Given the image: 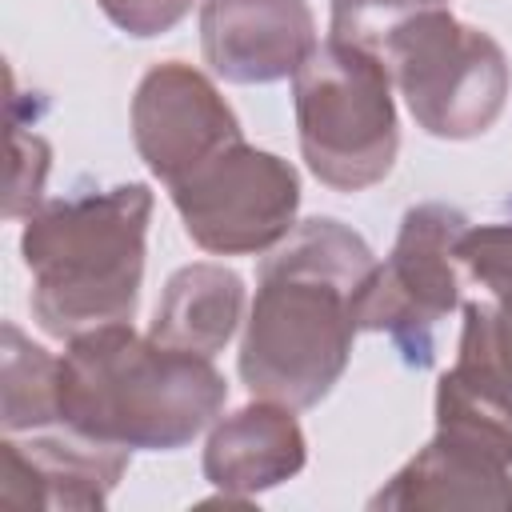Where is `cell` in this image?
Listing matches in <instances>:
<instances>
[{
  "mask_svg": "<svg viewBox=\"0 0 512 512\" xmlns=\"http://www.w3.org/2000/svg\"><path fill=\"white\" fill-rule=\"evenodd\" d=\"M376 252L332 216L296 224L260 264L236 372L260 400L316 408L344 376Z\"/></svg>",
  "mask_w": 512,
  "mask_h": 512,
  "instance_id": "1",
  "label": "cell"
},
{
  "mask_svg": "<svg viewBox=\"0 0 512 512\" xmlns=\"http://www.w3.org/2000/svg\"><path fill=\"white\" fill-rule=\"evenodd\" d=\"M60 424L116 448L172 452L216 424L228 384L212 356H196L152 336L132 320L104 324L68 340L56 372Z\"/></svg>",
  "mask_w": 512,
  "mask_h": 512,
  "instance_id": "2",
  "label": "cell"
},
{
  "mask_svg": "<svg viewBox=\"0 0 512 512\" xmlns=\"http://www.w3.org/2000/svg\"><path fill=\"white\" fill-rule=\"evenodd\" d=\"M332 40L376 56L416 128L436 140L484 136L512 88L504 48L440 0H332Z\"/></svg>",
  "mask_w": 512,
  "mask_h": 512,
  "instance_id": "3",
  "label": "cell"
},
{
  "mask_svg": "<svg viewBox=\"0 0 512 512\" xmlns=\"http://www.w3.org/2000/svg\"><path fill=\"white\" fill-rule=\"evenodd\" d=\"M148 220L152 192L136 180L64 196L24 216L20 256L32 272L28 300L40 332L68 344L80 332L136 316Z\"/></svg>",
  "mask_w": 512,
  "mask_h": 512,
  "instance_id": "4",
  "label": "cell"
},
{
  "mask_svg": "<svg viewBox=\"0 0 512 512\" xmlns=\"http://www.w3.org/2000/svg\"><path fill=\"white\" fill-rule=\"evenodd\" d=\"M300 156L332 192L380 184L400 152V120L388 68L328 36L292 76Z\"/></svg>",
  "mask_w": 512,
  "mask_h": 512,
  "instance_id": "5",
  "label": "cell"
},
{
  "mask_svg": "<svg viewBox=\"0 0 512 512\" xmlns=\"http://www.w3.org/2000/svg\"><path fill=\"white\" fill-rule=\"evenodd\" d=\"M168 196L196 248L264 256L296 228L300 176L284 156L236 140L168 184Z\"/></svg>",
  "mask_w": 512,
  "mask_h": 512,
  "instance_id": "6",
  "label": "cell"
},
{
  "mask_svg": "<svg viewBox=\"0 0 512 512\" xmlns=\"http://www.w3.org/2000/svg\"><path fill=\"white\" fill-rule=\"evenodd\" d=\"M468 216L448 204H416L404 212L396 244L376 264L360 300V332H388L408 364H432V336L460 304L456 240Z\"/></svg>",
  "mask_w": 512,
  "mask_h": 512,
  "instance_id": "7",
  "label": "cell"
},
{
  "mask_svg": "<svg viewBox=\"0 0 512 512\" xmlns=\"http://www.w3.org/2000/svg\"><path fill=\"white\" fill-rule=\"evenodd\" d=\"M236 140H244V128L200 68L164 60L140 76L132 96V144L156 180L176 184Z\"/></svg>",
  "mask_w": 512,
  "mask_h": 512,
  "instance_id": "8",
  "label": "cell"
},
{
  "mask_svg": "<svg viewBox=\"0 0 512 512\" xmlns=\"http://www.w3.org/2000/svg\"><path fill=\"white\" fill-rule=\"evenodd\" d=\"M200 48L228 84H272L296 76L320 44L308 0H204Z\"/></svg>",
  "mask_w": 512,
  "mask_h": 512,
  "instance_id": "9",
  "label": "cell"
},
{
  "mask_svg": "<svg viewBox=\"0 0 512 512\" xmlns=\"http://www.w3.org/2000/svg\"><path fill=\"white\" fill-rule=\"evenodd\" d=\"M436 432L512 468V384L496 356L492 304H464L456 364L436 384Z\"/></svg>",
  "mask_w": 512,
  "mask_h": 512,
  "instance_id": "10",
  "label": "cell"
},
{
  "mask_svg": "<svg viewBox=\"0 0 512 512\" xmlns=\"http://www.w3.org/2000/svg\"><path fill=\"white\" fill-rule=\"evenodd\" d=\"M0 456H4V480H0L4 504L88 512L108 504L112 488L128 468L132 448L96 444L64 428V436H32V440H16L4 432Z\"/></svg>",
  "mask_w": 512,
  "mask_h": 512,
  "instance_id": "11",
  "label": "cell"
},
{
  "mask_svg": "<svg viewBox=\"0 0 512 512\" xmlns=\"http://www.w3.org/2000/svg\"><path fill=\"white\" fill-rule=\"evenodd\" d=\"M308 464V440L296 408L276 400H252L216 420L204 444V480L220 496L252 500L280 488Z\"/></svg>",
  "mask_w": 512,
  "mask_h": 512,
  "instance_id": "12",
  "label": "cell"
},
{
  "mask_svg": "<svg viewBox=\"0 0 512 512\" xmlns=\"http://www.w3.org/2000/svg\"><path fill=\"white\" fill-rule=\"evenodd\" d=\"M368 508H512V468L436 432Z\"/></svg>",
  "mask_w": 512,
  "mask_h": 512,
  "instance_id": "13",
  "label": "cell"
},
{
  "mask_svg": "<svg viewBox=\"0 0 512 512\" xmlns=\"http://www.w3.org/2000/svg\"><path fill=\"white\" fill-rule=\"evenodd\" d=\"M244 320V280L224 264H184L168 276L148 336L196 356H216Z\"/></svg>",
  "mask_w": 512,
  "mask_h": 512,
  "instance_id": "14",
  "label": "cell"
},
{
  "mask_svg": "<svg viewBox=\"0 0 512 512\" xmlns=\"http://www.w3.org/2000/svg\"><path fill=\"white\" fill-rule=\"evenodd\" d=\"M56 372H60V356H48L8 320L4 324V408H0L4 432L16 436V432L60 424Z\"/></svg>",
  "mask_w": 512,
  "mask_h": 512,
  "instance_id": "15",
  "label": "cell"
},
{
  "mask_svg": "<svg viewBox=\"0 0 512 512\" xmlns=\"http://www.w3.org/2000/svg\"><path fill=\"white\" fill-rule=\"evenodd\" d=\"M456 260L488 288L496 308L512 312V224H468L456 240Z\"/></svg>",
  "mask_w": 512,
  "mask_h": 512,
  "instance_id": "16",
  "label": "cell"
},
{
  "mask_svg": "<svg viewBox=\"0 0 512 512\" xmlns=\"http://www.w3.org/2000/svg\"><path fill=\"white\" fill-rule=\"evenodd\" d=\"M100 12L128 36L136 40H152V36H164L172 32L196 0H96Z\"/></svg>",
  "mask_w": 512,
  "mask_h": 512,
  "instance_id": "17",
  "label": "cell"
},
{
  "mask_svg": "<svg viewBox=\"0 0 512 512\" xmlns=\"http://www.w3.org/2000/svg\"><path fill=\"white\" fill-rule=\"evenodd\" d=\"M496 356H500V368L512 384V312H504V308H496Z\"/></svg>",
  "mask_w": 512,
  "mask_h": 512,
  "instance_id": "18",
  "label": "cell"
},
{
  "mask_svg": "<svg viewBox=\"0 0 512 512\" xmlns=\"http://www.w3.org/2000/svg\"><path fill=\"white\" fill-rule=\"evenodd\" d=\"M440 4H444V0H440Z\"/></svg>",
  "mask_w": 512,
  "mask_h": 512,
  "instance_id": "19",
  "label": "cell"
}]
</instances>
